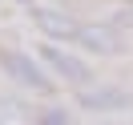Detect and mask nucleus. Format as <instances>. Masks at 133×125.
I'll return each mask as SVG.
<instances>
[{
    "label": "nucleus",
    "instance_id": "0eeeda50",
    "mask_svg": "<svg viewBox=\"0 0 133 125\" xmlns=\"http://www.w3.org/2000/svg\"><path fill=\"white\" fill-rule=\"evenodd\" d=\"M28 125H69V109L65 105H44L41 113H32Z\"/></svg>",
    "mask_w": 133,
    "mask_h": 125
},
{
    "label": "nucleus",
    "instance_id": "423d86ee",
    "mask_svg": "<svg viewBox=\"0 0 133 125\" xmlns=\"http://www.w3.org/2000/svg\"><path fill=\"white\" fill-rule=\"evenodd\" d=\"M32 113L24 109L20 97H0V125H28Z\"/></svg>",
    "mask_w": 133,
    "mask_h": 125
},
{
    "label": "nucleus",
    "instance_id": "6e6552de",
    "mask_svg": "<svg viewBox=\"0 0 133 125\" xmlns=\"http://www.w3.org/2000/svg\"><path fill=\"white\" fill-rule=\"evenodd\" d=\"M16 4H28V8H32V4H36V0H16Z\"/></svg>",
    "mask_w": 133,
    "mask_h": 125
},
{
    "label": "nucleus",
    "instance_id": "f257e3e1",
    "mask_svg": "<svg viewBox=\"0 0 133 125\" xmlns=\"http://www.w3.org/2000/svg\"><path fill=\"white\" fill-rule=\"evenodd\" d=\"M0 69H4V77H12L28 93H41V97H52L57 93V81H52L49 65L41 57H32V52H24V49H4L0 44Z\"/></svg>",
    "mask_w": 133,
    "mask_h": 125
},
{
    "label": "nucleus",
    "instance_id": "1a4fd4ad",
    "mask_svg": "<svg viewBox=\"0 0 133 125\" xmlns=\"http://www.w3.org/2000/svg\"><path fill=\"white\" fill-rule=\"evenodd\" d=\"M129 4H133V0H129Z\"/></svg>",
    "mask_w": 133,
    "mask_h": 125
},
{
    "label": "nucleus",
    "instance_id": "39448f33",
    "mask_svg": "<svg viewBox=\"0 0 133 125\" xmlns=\"http://www.w3.org/2000/svg\"><path fill=\"white\" fill-rule=\"evenodd\" d=\"M73 44H81L85 52H97V57H117L121 52V36H117L113 24H81Z\"/></svg>",
    "mask_w": 133,
    "mask_h": 125
},
{
    "label": "nucleus",
    "instance_id": "f03ea898",
    "mask_svg": "<svg viewBox=\"0 0 133 125\" xmlns=\"http://www.w3.org/2000/svg\"><path fill=\"white\" fill-rule=\"evenodd\" d=\"M36 57L49 65L52 77H61V81L73 85V89H85V85L97 81V77H93V69H89V61L77 57V52H69V49H61V41H44V44H36Z\"/></svg>",
    "mask_w": 133,
    "mask_h": 125
},
{
    "label": "nucleus",
    "instance_id": "20e7f679",
    "mask_svg": "<svg viewBox=\"0 0 133 125\" xmlns=\"http://www.w3.org/2000/svg\"><path fill=\"white\" fill-rule=\"evenodd\" d=\"M32 20H36V28H41L44 41H61V44H73L77 41V28H81L69 12L49 8V4H32Z\"/></svg>",
    "mask_w": 133,
    "mask_h": 125
},
{
    "label": "nucleus",
    "instance_id": "7ed1b4c3",
    "mask_svg": "<svg viewBox=\"0 0 133 125\" xmlns=\"http://www.w3.org/2000/svg\"><path fill=\"white\" fill-rule=\"evenodd\" d=\"M77 105L89 109V113H125V109H133V93L117 89V85H85V89H77Z\"/></svg>",
    "mask_w": 133,
    "mask_h": 125
}]
</instances>
